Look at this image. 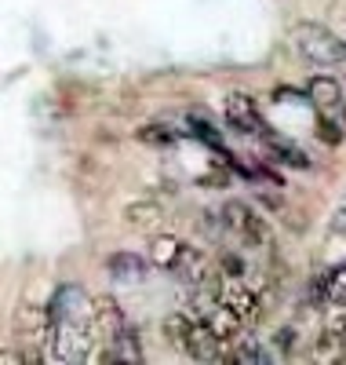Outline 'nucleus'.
Listing matches in <instances>:
<instances>
[{
    "mask_svg": "<svg viewBox=\"0 0 346 365\" xmlns=\"http://www.w3.org/2000/svg\"><path fill=\"white\" fill-rule=\"evenodd\" d=\"M277 347L285 351V354H292V347H295V329H281V332H277Z\"/></svg>",
    "mask_w": 346,
    "mask_h": 365,
    "instance_id": "nucleus-21",
    "label": "nucleus"
},
{
    "mask_svg": "<svg viewBox=\"0 0 346 365\" xmlns=\"http://www.w3.org/2000/svg\"><path fill=\"white\" fill-rule=\"evenodd\" d=\"M230 358L241 361V365H266V361H270V354H266L256 340H237L234 351H230Z\"/></svg>",
    "mask_w": 346,
    "mask_h": 365,
    "instance_id": "nucleus-16",
    "label": "nucleus"
},
{
    "mask_svg": "<svg viewBox=\"0 0 346 365\" xmlns=\"http://www.w3.org/2000/svg\"><path fill=\"white\" fill-rule=\"evenodd\" d=\"M135 139L146 143V146H175L179 143V132L168 128V125H146V128L135 132Z\"/></svg>",
    "mask_w": 346,
    "mask_h": 365,
    "instance_id": "nucleus-15",
    "label": "nucleus"
},
{
    "mask_svg": "<svg viewBox=\"0 0 346 365\" xmlns=\"http://www.w3.org/2000/svg\"><path fill=\"white\" fill-rule=\"evenodd\" d=\"M51 354L58 361H84L91 358L99 332H95V299H88L80 285H62L51 296Z\"/></svg>",
    "mask_w": 346,
    "mask_h": 365,
    "instance_id": "nucleus-1",
    "label": "nucleus"
},
{
    "mask_svg": "<svg viewBox=\"0 0 346 365\" xmlns=\"http://www.w3.org/2000/svg\"><path fill=\"white\" fill-rule=\"evenodd\" d=\"M164 336H168L186 358H194V361H226V358H230L226 344L219 340L197 314H186V311L168 314Z\"/></svg>",
    "mask_w": 346,
    "mask_h": 365,
    "instance_id": "nucleus-2",
    "label": "nucleus"
},
{
    "mask_svg": "<svg viewBox=\"0 0 346 365\" xmlns=\"http://www.w3.org/2000/svg\"><path fill=\"white\" fill-rule=\"evenodd\" d=\"M306 96H310V103L318 106V110H339L342 106V88H339V81L335 77H313L310 84H306Z\"/></svg>",
    "mask_w": 346,
    "mask_h": 365,
    "instance_id": "nucleus-10",
    "label": "nucleus"
},
{
    "mask_svg": "<svg viewBox=\"0 0 346 365\" xmlns=\"http://www.w3.org/2000/svg\"><path fill=\"white\" fill-rule=\"evenodd\" d=\"M223 110H226L230 128H237V132H244V135H259V139H263L266 125H263V113H259V106H256V99H251V96H244V91H230L226 103H223Z\"/></svg>",
    "mask_w": 346,
    "mask_h": 365,
    "instance_id": "nucleus-6",
    "label": "nucleus"
},
{
    "mask_svg": "<svg viewBox=\"0 0 346 365\" xmlns=\"http://www.w3.org/2000/svg\"><path fill=\"white\" fill-rule=\"evenodd\" d=\"M124 329H128V318H124L120 303L113 296H99L95 299V332H99V340L113 344Z\"/></svg>",
    "mask_w": 346,
    "mask_h": 365,
    "instance_id": "nucleus-7",
    "label": "nucleus"
},
{
    "mask_svg": "<svg viewBox=\"0 0 346 365\" xmlns=\"http://www.w3.org/2000/svg\"><path fill=\"white\" fill-rule=\"evenodd\" d=\"M106 270L113 274L117 282H124V285H135V282H146L150 263H146L142 256H135V252H113V256L106 259Z\"/></svg>",
    "mask_w": 346,
    "mask_h": 365,
    "instance_id": "nucleus-8",
    "label": "nucleus"
},
{
    "mask_svg": "<svg viewBox=\"0 0 346 365\" xmlns=\"http://www.w3.org/2000/svg\"><path fill=\"white\" fill-rule=\"evenodd\" d=\"M182 252H186V245L175 234H161V237H153V245H150V263L161 267V270H175Z\"/></svg>",
    "mask_w": 346,
    "mask_h": 365,
    "instance_id": "nucleus-11",
    "label": "nucleus"
},
{
    "mask_svg": "<svg viewBox=\"0 0 346 365\" xmlns=\"http://www.w3.org/2000/svg\"><path fill=\"white\" fill-rule=\"evenodd\" d=\"M292 44L313 66H342L346 63V44L332 34V29H325L318 22H299L292 29Z\"/></svg>",
    "mask_w": 346,
    "mask_h": 365,
    "instance_id": "nucleus-3",
    "label": "nucleus"
},
{
    "mask_svg": "<svg viewBox=\"0 0 346 365\" xmlns=\"http://www.w3.org/2000/svg\"><path fill=\"white\" fill-rule=\"evenodd\" d=\"M328 230H332V234H346V205H342V208L335 212V216H332Z\"/></svg>",
    "mask_w": 346,
    "mask_h": 365,
    "instance_id": "nucleus-22",
    "label": "nucleus"
},
{
    "mask_svg": "<svg viewBox=\"0 0 346 365\" xmlns=\"http://www.w3.org/2000/svg\"><path fill=\"white\" fill-rule=\"evenodd\" d=\"M223 223L230 234H237L248 249H273V234H270V223L259 216L251 205L244 201H226L223 205Z\"/></svg>",
    "mask_w": 346,
    "mask_h": 365,
    "instance_id": "nucleus-5",
    "label": "nucleus"
},
{
    "mask_svg": "<svg viewBox=\"0 0 346 365\" xmlns=\"http://www.w3.org/2000/svg\"><path fill=\"white\" fill-rule=\"evenodd\" d=\"M346 358V336L342 332H321L318 344H313V361H321V365H332V361H342Z\"/></svg>",
    "mask_w": 346,
    "mask_h": 365,
    "instance_id": "nucleus-13",
    "label": "nucleus"
},
{
    "mask_svg": "<svg viewBox=\"0 0 346 365\" xmlns=\"http://www.w3.org/2000/svg\"><path fill=\"white\" fill-rule=\"evenodd\" d=\"M328 299H335V303H346V267H335V270H328Z\"/></svg>",
    "mask_w": 346,
    "mask_h": 365,
    "instance_id": "nucleus-19",
    "label": "nucleus"
},
{
    "mask_svg": "<svg viewBox=\"0 0 346 365\" xmlns=\"http://www.w3.org/2000/svg\"><path fill=\"white\" fill-rule=\"evenodd\" d=\"M325 329L328 332H342V336H346V303L328 299V307H325Z\"/></svg>",
    "mask_w": 346,
    "mask_h": 365,
    "instance_id": "nucleus-18",
    "label": "nucleus"
},
{
    "mask_svg": "<svg viewBox=\"0 0 346 365\" xmlns=\"http://www.w3.org/2000/svg\"><path fill=\"white\" fill-rule=\"evenodd\" d=\"M201 285L211 289L215 299H223L244 325H251V322H259V318H263V303H259V296L251 292L241 278H230V274H208Z\"/></svg>",
    "mask_w": 346,
    "mask_h": 365,
    "instance_id": "nucleus-4",
    "label": "nucleus"
},
{
    "mask_svg": "<svg viewBox=\"0 0 346 365\" xmlns=\"http://www.w3.org/2000/svg\"><path fill=\"white\" fill-rule=\"evenodd\" d=\"M124 220H128V227L146 230V227H153L157 220H161V205H153V201H135V205L124 208Z\"/></svg>",
    "mask_w": 346,
    "mask_h": 365,
    "instance_id": "nucleus-14",
    "label": "nucleus"
},
{
    "mask_svg": "<svg viewBox=\"0 0 346 365\" xmlns=\"http://www.w3.org/2000/svg\"><path fill=\"white\" fill-rule=\"evenodd\" d=\"M342 117H346V103H342Z\"/></svg>",
    "mask_w": 346,
    "mask_h": 365,
    "instance_id": "nucleus-23",
    "label": "nucleus"
},
{
    "mask_svg": "<svg viewBox=\"0 0 346 365\" xmlns=\"http://www.w3.org/2000/svg\"><path fill=\"white\" fill-rule=\"evenodd\" d=\"M318 139H321V143H328V146H335V143H342V132H339L335 120L321 117V120H318Z\"/></svg>",
    "mask_w": 346,
    "mask_h": 365,
    "instance_id": "nucleus-20",
    "label": "nucleus"
},
{
    "mask_svg": "<svg viewBox=\"0 0 346 365\" xmlns=\"http://www.w3.org/2000/svg\"><path fill=\"white\" fill-rule=\"evenodd\" d=\"M103 361H124V365H139L142 361V344H139V332L128 325L113 344H106Z\"/></svg>",
    "mask_w": 346,
    "mask_h": 365,
    "instance_id": "nucleus-9",
    "label": "nucleus"
},
{
    "mask_svg": "<svg viewBox=\"0 0 346 365\" xmlns=\"http://www.w3.org/2000/svg\"><path fill=\"white\" fill-rule=\"evenodd\" d=\"M190 135H197L201 143H208L211 150H219V154H223V135H219L204 117H190Z\"/></svg>",
    "mask_w": 346,
    "mask_h": 365,
    "instance_id": "nucleus-17",
    "label": "nucleus"
},
{
    "mask_svg": "<svg viewBox=\"0 0 346 365\" xmlns=\"http://www.w3.org/2000/svg\"><path fill=\"white\" fill-rule=\"evenodd\" d=\"M263 143H266V150H270V158H277L281 165H288V168H310V158L303 154V150L292 146L288 139H277L270 128L263 132Z\"/></svg>",
    "mask_w": 346,
    "mask_h": 365,
    "instance_id": "nucleus-12",
    "label": "nucleus"
}]
</instances>
